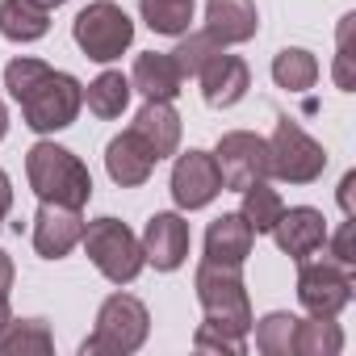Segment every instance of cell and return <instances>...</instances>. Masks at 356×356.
<instances>
[{
    "label": "cell",
    "instance_id": "36",
    "mask_svg": "<svg viewBox=\"0 0 356 356\" xmlns=\"http://www.w3.org/2000/svg\"><path fill=\"white\" fill-rule=\"evenodd\" d=\"M34 5H38V9H47V13H51V9H59V5H67V0H34Z\"/></svg>",
    "mask_w": 356,
    "mask_h": 356
},
{
    "label": "cell",
    "instance_id": "29",
    "mask_svg": "<svg viewBox=\"0 0 356 356\" xmlns=\"http://www.w3.org/2000/svg\"><path fill=\"white\" fill-rule=\"evenodd\" d=\"M352 13L339 22V55H335V84L343 88V92H352V84H356V76H352V47H348V38H352Z\"/></svg>",
    "mask_w": 356,
    "mask_h": 356
},
{
    "label": "cell",
    "instance_id": "27",
    "mask_svg": "<svg viewBox=\"0 0 356 356\" xmlns=\"http://www.w3.org/2000/svg\"><path fill=\"white\" fill-rule=\"evenodd\" d=\"M343 348V335L335 327V318H314L302 323L298 318V356H335Z\"/></svg>",
    "mask_w": 356,
    "mask_h": 356
},
{
    "label": "cell",
    "instance_id": "2",
    "mask_svg": "<svg viewBox=\"0 0 356 356\" xmlns=\"http://www.w3.org/2000/svg\"><path fill=\"white\" fill-rule=\"evenodd\" d=\"M26 176H30V189L42 202H59V206H76L84 210L92 197V176L88 168L55 143H34L26 155Z\"/></svg>",
    "mask_w": 356,
    "mask_h": 356
},
{
    "label": "cell",
    "instance_id": "34",
    "mask_svg": "<svg viewBox=\"0 0 356 356\" xmlns=\"http://www.w3.org/2000/svg\"><path fill=\"white\" fill-rule=\"evenodd\" d=\"M9 206H13V185H9V176H5V168H0V218L9 214Z\"/></svg>",
    "mask_w": 356,
    "mask_h": 356
},
{
    "label": "cell",
    "instance_id": "25",
    "mask_svg": "<svg viewBox=\"0 0 356 356\" xmlns=\"http://www.w3.org/2000/svg\"><path fill=\"white\" fill-rule=\"evenodd\" d=\"M256 348L264 356H298V314H268L256 327Z\"/></svg>",
    "mask_w": 356,
    "mask_h": 356
},
{
    "label": "cell",
    "instance_id": "13",
    "mask_svg": "<svg viewBox=\"0 0 356 356\" xmlns=\"http://www.w3.org/2000/svg\"><path fill=\"white\" fill-rule=\"evenodd\" d=\"M84 235V218L76 206H59V202H42L38 218H34V248L47 260H63Z\"/></svg>",
    "mask_w": 356,
    "mask_h": 356
},
{
    "label": "cell",
    "instance_id": "19",
    "mask_svg": "<svg viewBox=\"0 0 356 356\" xmlns=\"http://www.w3.org/2000/svg\"><path fill=\"white\" fill-rule=\"evenodd\" d=\"M130 130H138L159 159L176 155V147H181V113L172 109V101H147L138 109V118H134Z\"/></svg>",
    "mask_w": 356,
    "mask_h": 356
},
{
    "label": "cell",
    "instance_id": "21",
    "mask_svg": "<svg viewBox=\"0 0 356 356\" xmlns=\"http://www.w3.org/2000/svg\"><path fill=\"white\" fill-rule=\"evenodd\" d=\"M51 30V13L34 0H0V34L9 42H38Z\"/></svg>",
    "mask_w": 356,
    "mask_h": 356
},
{
    "label": "cell",
    "instance_id": "10",
    "mask_svg": "<svg viewBox=\"0 0 356 356\" xmlns=\"http://www.w3.org/2000/svg\"><path fill=\"white\" fill-rule=\"evenodd\" d=\"M222 193V172L210 151H185L172 168V197L181 210H202Z\"/></svg>",
    "mask_w": 356,
    "mask_h": 356
},
{
    "label": "cell",
    "instance_id": "15",
    "mask_svg": "<svg viewBox=\"0 0 356 356\" xmlns=\"http://www.w3.org/2000/svg\"><path fill=\"white\" fill-rule=\"evenodd\" d=\"M268 235L277 239V248H281L285 256L306 260V256H314V252L327 243V218H323L318 210H310V206L281 210V218H277V227H273Z\"/></svg>",
    "mask_w": 356,
    "mask_h": 356
},
{
    "label": "cell",
    "instance_id": "24",
    "mask_svg": "<svg viewBox=\"0 0 356 356\" xmlns=\"http://www.w3.org/2000/svg\"><path fill=\"white\" fill-rule=\"evenodd\" d=\"M138 9H143V22H147L155 34H172V38L189 34L193 0H138Z\"/></svg>",
    "mask_w": 356,
    "mask_h": 356
},
{
    "label": "cell",
    "instance_id": "31",
    "mask_svg": "<svg viewBox=\"0 0 356 356\" xmlns=\"http://www.w3.org/2000/svg\"><path fill=\"white\" fill-rule=\"evenodd\" d=\"M352 222H343L339 231H335V239H331V260L335 264H343V268H352L356 264V248H352Z\"/></svg>",
    "mask_w": 356,
    "mask_h": 356
},
{
    "label": "cell",
    "instance_id": "12",
    "mask_svg": "<svg viewBox=\"0 0 356 356\" xmlns=\"http://www.w3.org/2000/svg\"><path fill=\"white\" fill-rule=\"evenodd\" d=\"M197 80H202V97H206L210 109H231V105H239V101L248 97V88H252L248 63L235 59V55H222V51L206 59V67L197 72Z\"/></svg>",
    "mask_w": 356,
    "mask_h": 356
},
{
    "label": "cell",
    "instance_id": "14",
    "mask_svg": "<svg viewBox=\"0 0 356 356\" xmlns=\"http://www.w3.org/2000/svg\"><path fill=\"white\" fill-rule=\"evenodd\" d=\"M155 163H159V155L147 147V138L138 130H126V134H118L105 147V168L113 176V185H122V189L147 185V176L155 172Z\"/></svg>",
    "mask_w": 356,
    "mask_h": 356
},
{
    "label": "cell",
    "instance_id": "33",
    "mask_svg": "<svg viewBox=\"0 0 356 356\" xmlns=\"http://www.w3.org/2000/svg\"><path fill=\"white\" fill-rule=\"evenodd\" d=\"M352 189H356V172H348L343 181H339V206H343L348 218H352Z\"/></svg>",
    "mask_w": 356,
    "mask_h": 356
},
{
    "label": "cell",
    "instance_id": "30",
    "mask_svg": "<svg viewBox=\"0 0 356 356\" xmlns=\"http://www.w3.org/2000/svg\"><path fill=\"white\" fill-rule=\"evenodd\" d=\"M193 343H197L202 352H231V356H239V352H243V339H239V335H227V331H218V327H210V323H202V327H197Z\"/></svg>",
    "mask_w": 356,
    "mask_h": 356
},
{
    "label": "cell",
    "instance_id": "26",
    "mask_svg": "<svg viewBox=\"0 0 356 356\" xmlns=\"http://www.w3.org/2000/svg\"><path fill=\"white\" fill-rule=\"evenodd\" d=\"M281 210H285V202H281V193L277 189H268L264 181H256V185H248L243 189V218H248V227L256 231V235H264V231H273L277 227V218H281Z\"/></svg>",
    "mask_w": 356,
    "mask_h": 356
},
{
    "label": "cell",
    "instance_id": "1",
    "mask_svg": "<svg viewBox=\"0 0 356 356\" xmlns=\"http://www.w3.org/2000/svg\"><path fill=\"white\" fill-rule=\"evenodd\" d=\"M5 88L13 92V101L22 105V118L30 130L51 134V130H67L84 105V88L76 76L55 72L42 59H13L5 67Z\"/></svg>",
    "mask_w": 356,
    "mask_h": 356
},
{
    "label": "cell",
    "instance_id": "6",
    "mask_svg": "<svg viewBox=\"0 0 356 356\" xmlns=\"http://www.w3.org/2000/svg\"><path fill=\"white\" fill-rule=\"evenodd\" d=\"M327 168V151L289 118L277 122L273 138H268V172L277 181H289V185H314Z\"/></svg>",
    "mask_w": 356,
    "mask_h": 356
},
{
    "label": "cell",
    "instance_id": "18",
    "mask_svg": "<svg viewBox=\"0 0 356 356\" xmlns=\"http://www.w3.org/2000/svg\"><path fill=\"white\" fill-rule=\"evenodd\" d=\"M185 76L176 67L172 55H159V51H147L134 59V72H130V88H138L147 101H172L181 92Z\"/></svg>",
    "mask_w": 356,
    "mask_h": 356
},
{
    "label": "cell",
    "instance_id": "8",
    "mask_svg": "<svg viewBox=\"0 0 356 356\" xmlns=\"http://www.w3.org/2000/svg\"><path fill=\"white\" fill-rule=\"evenodd\" d=\"M298 302L314 314V318H335L348 302H352V268L335 264V260H298Z\"/></svg>",
    "mask_w": 356,
    "mask_h": 356
},
{
    "label": "cell",
    "instance_id": "4",
    "mask_svg": "<svg viewBox=\"0 0 356 356\" xmlns=\"http://www.w3.org/2000/svg\"><path fill=\"white\" fill-rule=\"evenodd\" d=\"M147 331H151L147 306H143L138 298H130V293H113V298L101 302L97 327H92V335L80 343V352H84V356H130V352L143 348Z\"/></svg>",
    "mask_w": 356,
    "mask_h": 356
},
{
    "label": "cell",
    "instance_id": "28",
    "mask_svg": "<svg viewBox=\"0 0 356 356\" xmlns=\"http://www.w3.org/2000/svg\"><path fill=\"white\" fill-rule=\"evenodd\" d=\"M222 47L206 34V30H197V34H189V38H181V47H176V51H168L172 59H176V67H181V76L189 80V76H197L202 67H206V59L210 55H218Z\"/></svg>",
    "mask_w": 356,
    "mask_h": 356
},
{
    "label": "cell",
    "instance_id": "16",
    "mask_svg": "<svg viewBox=\"0 0 356 356\" xmlns=\"http://www.w3.org/2000/svg\"><path fill=\"white\" fill-rule=\"evenodd\" d=\"M256 30H260L256 0H206V34L218 47L252 42Z\"/></svg>",
    "mask_w": 356,
    "mask_h": 356
},
{
    "label": "cell",
    "instance_id": "17",
    "mask_svg": "<svg viewBox=\"0 0 356 356\" xmlns=\"http://www.w3.org/2000/svg\"><path fill=\"white\" fill-rule=\"evenodd\" d=\"M252 239H256V231L248 227L243 214H222L206 231V260L227 264V268H243V260L252 256Z\"/></svg>",
    "mask_w": 356,
    "mask_h": 356
},
{
    "label": "cell",
    "instance_id": "20",
    "mask_svg": "<svg viewBox=\"0 0 356 356\" xmlns=\"http://www.w3.org/2000/svg\"><path fill=\"white\" fill-rule=\"evenodd\" d=\"M55 339L42 318H9L0 327V356H51Z\"/></svg>",
    "mask_w": 356,
    "mask_h": 356
},
{
    "label": "cell",
    "instance_id": "22",
    "mask_svg": "<svg viewBox=\"0 0 356 356\" xmlns=\"http://www.w3.org/2000/svg\"><path fill=\"white\" fill-rule=\"evenodd\" d=\"M130 76H122V72H101L92 84H88V92H84V101H88V109L97 113V118H122V109L130 105Z\"/></svg>",
    "mask_w": 356,
    "mask_h": 356
},
{
    "label": "cell",
    "instance_id": "5",
    "mask_svg": "<svg viewBox=\"0 0 356 356\" xmlns=\"http://www.w3.org/2000/svg\"><path fill=\"white\" fill-rule=\"evenodd\" d=\"M84 256L97 264V273L113 285H130L138 273H143V243L134 239V231L118 218H97V222H84Z\"/></svg>",
    "mask_w": 356,
    "mask_h": 356
},
{
    "label": "cell",
    "instance_id": "32",
    "mask_svg": "<svg viewBox=\"0 0 356 356\" xmlns=\"http://www.w3.org/2000/svg\"><path fill=\"white\" fill-rule=\"evenodd\" d=\"M9 289H13V260L9 252H0V298H9Z\"/></svg>",
    "mask_w": 356,
    "mask_h": 356
},
{
    "label": "cell",
    "instance_id": "7",
    "mask_svg": "<svg viewBox=\"0 0 356 356\" xmlns=\"http://www.w3.org/2000/svg\"><path fill=\"white\" fill-rule=\"evenodd\" d=\"M72 34H76V47L88 59L109 63L134 42V22L122 13V5H113V0H92L88 9H80Z\"/></svg>",
    "mask_w": 356,
    "mask_h": 356
},
{
    "label": "cell",
    "instance_id": "35",
    "mask_svg": "<svg viewBox=\"0 0 356 356\" xmlns=\"http://www.w3.org/2000/svg\"><path fill=\"white\" fill-rule=\"evenodd\" d=\"M9 134V109H5V101H0V138Z\"/></svg>",
    "mask_w": 356,
    "mask_h": 356
},
{
    "label": "cell",
    "instance_id": "23",
    "mask_svg": "<svg viewBox=\"0 0 356 356\" xmlns=\"http://www.w3.org/2000/svg\"><path fill=\"white\" fill-rule=\"evenodd\" d=\"M273 80H277L281 88H289V92H306V88H314V80H318V59H314L310 51H302V47H285V51L273 59Z\"/></svg>",
    "mask_w": 356,
    "mask_h": 356
},
{
    "label": "cell",
    "instance_id": "3",
    "mask_svg": "<svg viewBox=\"0 0 356 356\" xmlns=\"http://www.w3.org/2000/svg\"><path fill=\"white\" fill-rule=\"evenodd\" d=\"M197 302L206 310V323L227 331V335H248L252 331V302H248V289H243V277L239 268H227V264H214V260H202L197 264Z\"/></svg>",
    "mask_w": 356,
    "mask_h": 356
},
{
    "label": "cell",
    "instance_id": "11",
    "mask_svg": "<svg viewBox=\"0 0 356 356\" xmlns=\"http://www.w3.org/2000/svg\"><path fill=\"white\" fill-rule=\"evenodd\" d=\"M143 260L159 273H176L189 256V222L181 214H151L143 231Z\"/></svg>",
    "mask_w": 356,
    "mask_h": 356
},
{
    "label": "cell",
    "instance_id": "37",
    "mask_svg": "<svg viewBox=\"0 0 356 356\" xmlns=\"http://www.w3.org/2000/svg\"><path fill=\"white\" fill-rule=\"evenodd\" d=\"M9 323V298H0V327Z\"/></svg>",
    "mask_w": 356,
    "mask_h": 356
},
{
    "label": "cell",
    "instance_id": "9",
    "mask_svg": "<svg viewBox=\"0 0 356 356\" xmlns=\"http://www.w3.org/2000/svg\"><path fill=\"white\" fill-rule=\"evenodd\" d=\"M214 163H218V172H222V185L235 189V193H243L248 185L273 176V172H268V143H264L260 134H252V130H231V134H222V138H218V151H214Z\"/></svg>",
    "mask_w": 356,
    "mask_h": 356
}]
</instances>
